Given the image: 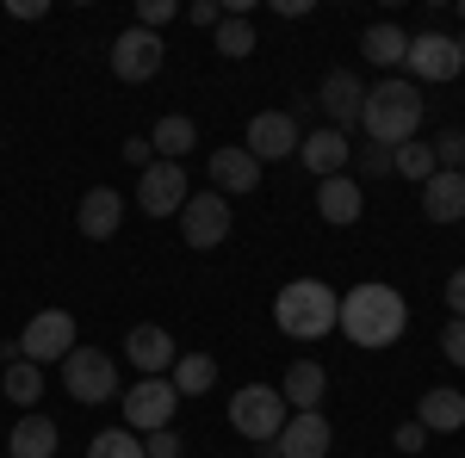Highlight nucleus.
Listing matches in <instances>:
<instances>
[{
    "label": "nucleus",
    "instance_id": "1",
    "mask_svg": "<svg viewBox=\"0 0 465 458\" xmlns=\"http://www.w3.org/2000/svg\"><path fill=\"white\" fill-rule=\"evenodd\" d=\"M335 328H341L354 347H397V335L410 328V304L397 297V285L366 279V285H354V291L341 297Z\"/></svg>",
    "mask_w": 465,
    "mask_h": 458
},
{
    "label": "nucleus",
    "instance_id": "2",
    "mask_svg": "<svg viewBox=\"0 0 465 458\" xmlns=\"http://www.w3.org/2000/svg\"><path fill=\"white\" fill-rule=\"evenodd\" d=\"M422 112H429V100H422V87L416 81H379V87H366V106H360V131H366V142H379V149H403V142H416V131H422Z\"/></svg>",
    "mask_w": 465,
    "mask_h": 458
},
{
    "label": "nucleus",
    "instance_id": "3",
    "mask_svg": "<svg viewBox=\"0 0 465 458\" xmlns=\"http://www.w3.org/2000/svg\"><path fill=\"white\" fill-rule=\"evenodd\" d=\"M335 317H341V291H329L322 279H292L273 297V322H280V335H292V341L335 335Z\"/></svg>",
    "mask_w": 465,
    "mask_h": 458
},
{
    "label": "nucleus",
    "instance_id": "4",
    "mask_svg": "<svg viewBox=\"0 0 465 458\" xmlns=\"http://www.w3.org/2000/svg\"><path fill=\"white\" fill-rule=\"evenodd\" d=\"M286 396H280V385H242L236 396H230V427L242 434V440H254V446H273L280 440V427H286Z\"/></svg>",
    "mask_w": 465,
    "mask_h": 458
},
{
    "label": "nucleus",
    "instance_id": "5",
    "mask_svg": "<svg viewBox=\"0 0 465 458\" xmlns=\"http://www.w3.org/2000/svg\"><path fill=\"white\" fill-rule=\"evenodd\" d=\"M63 390H69L74 403H112L118 396V365H112V353L100 347H74L69 359H63Z\"/></svg>",
    "mask_w": 465,
    "mask_h": 458
},
{
    "label": "nucleus",
    "instance_id": "6",
    "mask_svg": "<svg viewBox=\"0 0 465 458\" xmlns=\"http://www.w3.org/2000/svg\"><path fill=\"white\" fill-rule=\"evenodd\" d=\"M106 63H112V74H118V81L143 87V81H155V74H162V63H168V44H162L155 32H143V25H131V32L112 37Z\"/></svg>",
    "mask_w": 465,
    "mask_h": 458
},
{
    "label": "nucleus",
    "instance_id": "7",
    "mask_svg": "<svg viewBox=\"0 0 465 458\" xmlns=\"http://www.w3.org/2000/svg\"><path fill=\"white\" fill-rule=\"evenodd\" d=\"M118 403H124V427L131 434H155V427H174L180 390L168 378H137L131 390H118Z\"/></svg>",
    "mask_w": 465,
    "mask_h": 458
},
{
    "label": "nucleus",
    "instance_id": "8",
    "mask_svg": "<svg viewBox=\"0 0 465 458\" xmlns=\"http://www.w3.org/2000/svg\"><path fill=\"white\" fill-rule=\"evenodd\" d=\"M13 347H19V359H32V365H50V359L63 365L74 353V317L69 310H37V317L19 328Z\"/></svg>",
    "mask_w": 465,
    "mask_h": 458
},
{
    "label": "nucleus",
    "instance_id": "9",
    "mask_svg": "<svg viewBox=\"0 0 465 458\" xmlns=\"http://www.w3.org/2000/svg\"><path fill=\"white\" fill-rule=\"evenodd\" d=\"M230 223L236 217H230V199L223 192H193L180 205V236H186V248H199V254L230 242Z\"/></svg>",
    "mask_w": 465,
    "mask_h": 458
},
{
    "label": "nucleus",
    "instance_id": "10",
    "mask_svg": "<svg viewBox=\"0 0 465 458\" xmlns=\"http://www.w3.org/2000/svg\"><path fill=\"white\" fill-rule=\"evenodd\" d=\"M186 199H193V186H186V168L180 161H149L143 174H137V205H143V217H180Z\"/></svg>",
    "mask_w": 465,
    "mask_h": 458
},
{
    "label": "nucleus",
    "instance_id": "11",
    "mask_svg": "<svg viewBox=\"0 0 465 458\" xmlns=\"http://www.w3.org/2000/svg\"><path fill=\"white\" fill-rule=\"evenodd\" d=\"M403 69H410V81H453V74H465V69H460V37H447V32L410 37Z\"/></svg>",
    "mask_w": 465,
    "mask_h": 458
},
{
    "label": "nucleus",
    "instance_id": "12",
    "mask_svg": "<svg viewBox=\"0 0 465 458\" xmlns=\"http://www.w3.org/2000/svg\"><path fill=\"white\" fill-rule=\"evenodd\" d=\"M124 359H131L143 378H168L174 359H180V347H174V335H168L162 322H137V328L124 335Z\"/></svg>",
    "mask_w": 465,
    "mask_h": 458
},
{
    "label": "nucleus",
    "instance_id": "13",
    "mask_svg": "<svg viewBox=\"0 0 465 458\" xmlns=\"http://www.w3.org/2000/svg\"><path fill=\"white\" fill-rule=\"evenodd\" d=\"M317 106H322V118H329V131H354L360 124V106H366V87H360V74H348V69H329L322 74V87H317Z\"/></svg>",
    "mask_w": 465,
    "mask_h": 458
},
{
    "label": "nucleus",
    "instance_id": "14",
    "mask_svg": "<svg viewBox=\"0 0 465 458\" xmlns=\"http://www.w3.org/2000/svg\"><path fill=\"white\" fill-rule=\"evenodd\" d=\"M242 149H249L261 168L298 155V118H292V112H254V118H249V142H242Z\"/></svg>",
    "mask_w": 465,
    "mask_h": 458
},
{
    "label": "nucleus",
    "instance_id": "15",
    "mask_svg": "<svg viewBox=\"0 0 465 458\" xmlns=\"http://www.w3.org/2000/svg\"><path fill=\"white\" fill-rule=\"evenodd\" d=\"M205 174H212V192H223V199H249L254 186H261V161H254L242 142H230V149H212Z\"/></svg>",
    "mask_w": 465,
    "mask_h": 458
},
{
    "label": "nucleus",
    "instance_id": "16",
    "mask_svg": "<svg viewBox=\"0 0 465 458\" xmlns=\"http://www.w3.org/2000/svg\"><path fill=\"white\" fill-rule=\"evenodd\" d=\"M118 223H124V192H112V186H87L81 205H74V229H81L87 242H106V236H118Z\"/></svg>",
    "mask_w": 465,
    "mask_h": 458
},
{
    "label": "nucleus",
    "instance_id": "17",
    "mask_svg": "<svg viewBox=\"0 0 465 458\" xmlns=\"http://www.w3.org/2000/svg\"><path fill=\"white\" fill-rule=\"evenodd\" d=\"M329 440H335V427L322 422V409H311V415H286L280 440H273V458H329Z\"/></svg>",
    "mask_w": 465,
    "mask_h": 458
},
{
    "label": "nucleus",
    "instance_id": "18",
    "mask_svg": "<svg viewBox=\"0 0 465 458\" xmlns=\"http://www.w3.org/2000/svg\"><path fill=\"white\" fill-rule=\"evenodd\" d=\"M298 161L311 168L317 180H335V174H348V161H354V149H348V137L341 131H311V137H298Z\"/></svg>",
    "mask_w": 465,
    "mask_h": 458
},
{
    "label": "nucleus",
    "instance_id": "19",
    "mask_svg": "<svg viewBox=\"0 0 465 458\" xmlns=\"http://www.w3.org/2000/svg\"><path fill=\"white\" fill-rule=\"evenodd\" d=\"M360 211H366V192H360V180H354V174L317 180V217H322V223L348 229V223H360Z\"/></svg>",
    "mask_w": 465,
    "mask_h": 458
},
{
    "label": "nucleus",
    "instance_id": "20",
    "mask_svg": "<svg viewBox=\"0 0 465 458\" xmlns=\"http://www.w3.org/2000/svg\"><path fill=\"white\" fill-rule=\"evenodd\" d=\"M322 390H329V372H322L317 359H292L286 378H280V396H286L292 415H311V409H322Z\"/></svg>",
    "mask_w": 465,
    "mask_h": 458
},
{
    "label": "nucleus",
    "instance_id": "21",
    "mask_svg": "<svg viewBox=\"0 0 465 458\" xmlns=\"http://www.w3.org/2000/svg\"><path fill=\"white\" fill-rule=\"evenodd\" d=\"M416 422L429 427V434H460L465 427V390L453 385H434L416 396Z\"/></svg>",
    "mask_w": 465,
    "mask_h": 458
},
{
    "label": "nucleus",
    "instance_id": "22",
    "mask_svg": "<svg viewBox=\"0 0 465 458\" xmlns=\"http://www.w3.org/2000/svg\"><path fill=\"white\" fill-rule=\"evenodd\" d=\"M56 422L50 415H37V409H25L19 422H13V434H6V458H56Z\"/></svg>",
    "mask_w": 465,
    "mask_h": 458
},
{
    "label": "nucleus",
    "instance_id": "23",
    "mask_svg": "<svg viewBox=\"0 0 465 458\" xmlns=\"http://www.w3.org/2000/svg\"><path fill=\"white\" fill-rule=\"evenodd\" d=\"M422 217L429 223H465V174H440L422 186Z\"/></svg>",
    "mask_w": 465,
    "mask_h": 458
},
{
    "label": "nucleus",
    "instance_id": "24",
    "mask_svg": "<svg viewBox=\"0 0 465 458\" xmlns=\"http://www.w3.org/2000/svg\"><path fill=\"white\" fill-rule=\"evenodd\" d=\"M360 56H366V63H379V69H397V63L410 56V32L391 25V19H379V25H366V32H360Z\"/></svg>",
    "mask_w": 465,
    "mask_h": 458
},
{
    "label": "nucleus",
    "instance_id": "25",
    "mask_svg": "<svg viewBox=\"0 0 465 458\" xmlns=\"http://www.w3.org/2000/svg\"><path fill=\"white\" fill-rule=\"evenodd\" d=\"M149 149H155L162 161H180V155H193V149H199V124H193L186 112H168V118H155Z\"/></svg>",
    "mask_w": 465,
    "mask_h": 458
},
{
    "label": "nucleus",
    "instance_id": "26",
    "mask_svg": "<svg viewBox=\"0 0 465 458\" xmlns=\"http://www.w3.org/2000/svg\"><path fill=\"white\" fill-rule=\"evenodd\" d=\"M0 390H6V403L32 409L37 396H44V365H32V359H6V365H0Z\"/></svg>",
    "mask_w": 465,
    "mask_h": 458
},
{
    "label": "nucleus",
    "instance_id": "27",
    "mask_svg": "<svg viewBox=\"0 0 465 458\" xmlns=\"http://www.w3.org/2000/svg\"><path fill=\"white\" fill-rule=\"evenodd\" d=\"M168 385H174L180 396H205V390L217 385V359L212 353H180L174 372H168Z\"/></svg>",
    "mask_w": 465,
    "mask_h": 458
},
{
    "label": "nucleus",
    "instance_id": "28",
    "mask_svg": "<svg viewBox=\"0 0 465 458\" xmlns=\"http://www.w3.org/2000/svg\"><path fill=\"white\" fill-rule=\"evenodd\" d=\"M212 44H217V56H230V63H242V56H254V50H261L254 25H249V19H236V13H223V25L212 32Z\"/></svg>",
    "mask_w": 465,
    "mask_h": 458
},
{
    "label": "nucleus",
    "instance_id": "29",
    "mask_svg": "<svg viewBox=\"0 0 465 458\" xmlns=\"http://www.w3.org/2000/svg\"><path fill=\"white\" fill-rule=\"evenodd\" d=\"M391 174L429 186V180L440 174V168H434V149H429V142H403V149H397V161H391Z\"/></svg>",
    "mask_w": 465,
    "mask_h": 458
},
{
    "label": "nucleus",
    "instance_id": "30",
    "mask_svg": "<svg viewBox=\"0 0 465 458\" xmlns=\"http://www.w3.org/2000/svg\"><path fill=\"white\" fill-rule=\"evenodd\" d=\"M87 458H143V434H131V427H106V434L87 440Z\"/></svg>",
    "mask_w": 465,
    "mask_h": 458
},
{
    "label": "nucleus",
    "instance_id": "31",
    "mask_svg": "<svg viewBox=\"0 0 465 458\" xmlns=\"http://www.w3.org/2000/svg\"><path fill=\"white\" fill-rule=\"evenodd\" d=\"M429 149H434V168H447V174H465V131H440Z\"/></svg>",
    "mask_w": 465,
    "mask_h": 458
},
{
    "label": "nucleus",
    "instance_id": "32",
    "mask_svg": "<svg viewBox=\"0 0 465 458\" xmlns=\"http://www.w3.org/2000/svg\"><path fill=\"white\" fill-rule=\"evenodd\" d=\"M391 161H397V149H379V142H366V149H360L354 155V168L366 180H379V174H391Z\"/></svg>",
    "mask_w": 465,
    "mask_h": 458
},
{
    "label": "nucleus",
    "instance_id": "33",
    "mask_svg": "<svg viewBox=\"0 0 465 458\" xmlns=\"http://www.w3.org/2000/svg\"><path fill=\"white\" fill-rule=\"evenodd\" d=\"M168 19H180L174 0H143V6H137V25H143V32H155V37H162V25H168Z\"/></svg>",
    "mask_w": 465,
    "mask_h": 458
},
{
    "label": "nucleus",
    "instance_id": "34",
    "mask_svg": "<svg viewBox=\"0 0 465 458\" xmlns=\"http://www.w3.org/2000/svg\"><path fill=\"white\" fill-rule=\"evenodd\" d=\"M180 446H186V440H180L174 427H155V434H143V458H180Z\"/></svg>",
    "mask_w": 465,
    "mask_h": 458
},
{
    "label": "nucleus",
    "instance_id": "35",
    "mask_svg": "<svg viewBox=\"0 0 465 458\" xmlns=\"http://www.w3.org/2000/svg\"><path fill=\"white\" fill-rule=\"evenodd\" d=\"M440 353H447V365H460V372H465V322L460 317L440 328Z\"/></svg>",
    "mask_w": 465,
    "mask_h": 458
},
{
    "label": "nucleus",
    "instance_id": "36",
    "mask_svg": "<svg viewBox=\"0 0 465 458\" xmlns=\"http://www.w3.org/2000/svg\"><path fill=\"white\" fill-rule=\"evenodd\" d=\"M180 13H186L199 32H217V25H223V6H217V0H193V6H180Z\"/></svg>",
    "mask_w": 465,
    "mask_h": 458
},
{
    "label": "nucleus",
    "instance_id": "37",
    "mask_svg": "<svg viewBox=\"0 0 465 458\" xmlns=\"http://www.w3.org/2000/svg\"><path fill=\"white\" fill-rule=\"evenodd\" d=\"M391 446H397V453H410V458H416L422 446H429V427H422V422H403V427L391 434Z\"/></svg>",
    "mask_w": 465,
    "mask_h": 458
},
{
    "label": "nucleus",
    "instance_id": "38",
    "mask_svg": "<svg viewBox=\"0 0 465 458\" xmlns=\"http://www.w3.org/2000/svg\"><path fill=\"white\" fill-rule=\"evenodd\" d=\"M447 310L465 322V267H460V273H447Z\"/></svg>",
    "mask_w": 465,
    "mask_h": 458
},
{
    "label": "nucleus",
    "instance_id": "39",
    "mask_svg": "<svg viewBox=\"0 0 465 458\" xmlns=\"http://www.w3.org/2000/svg\"><path fill=\"white\" fill-rule=\"evenodd\" d=\"M118 155H124V161H131V168L143 174V168H149V137H131L124 149H118Z\"/></svg>",
    "mask_w": 465,
    "mask_h": 458
},
{
    "label": "nucleus",
    "instance_id": "40",
    "mask_svg": "<svg viewBox=\"0 0 465 458\" xmlns=\"http://www.w3.org/2000/svg\"><path fill=\"white\" fill-rule=\"evenodd\" d=\"M273 13H280V19H304V13H311V0H273Z\"/></svg>",
    "mask_w": 465,
    "mask_h": 458
},
{
    "label": "nucleus",
    "instance_id": "41",
    "mask_svg": "<svg viewBox=\"0 0 465 458\" xmlns=\"http://www.w3.org/2000/svg\"><path fill=\"white\" fill-rule=\"evenodd\" d=\"M13 19H44V0H13Z\"/></svg>",
    "mask_w": 465,
    "mask_h": 458
},
{
    "label": "nucleus",
    "instance_id": "42",
    "mask_svg": "<svg viewBox=\"0 0 465 458\" xmlns=\"http://www.w3.org/2000/svg\"><path fill=\"white\" fill-rule=\"evenodd\" d=\"M460 69H465V37H460Z\"/></svg>",
    "mask_w": 465,
    "mask_h": 458
},
{
    "label": "nucleus",
    "instance_id": "43",
    "mask_svg": "<svg viewBox=\"0 0 465 458\" xmlns=\"http://www.w3.org/2000/svg\"><path fill=\"white\" fill-rule=\"evenodd\" d=\"M460 19H465V0H460Z\"/></svg>",
    "mask_w": 465,
    "mask_h": 458
}]
</instances>
